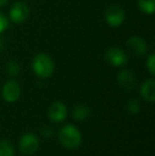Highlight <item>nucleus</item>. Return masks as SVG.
Returning <instances> with one entry per match:
<instances>
[{
    "label": "nucleus",
    "mask_w": 155,
    "mask_h": 156,
    "mask_svg": "<svg viewBox=\"0 0 155 156\" xmlns=\"http://www.w3.org/2000/svg\"><path fill=\"white\" fill-rule=\"evenodd\" d=\"M58 137L60 144L68 150H75L82 144V134L80 129L72 124H66L61 127Z\"/></svg>",
    "instance_id": "f257e3e1"
},
{
    "label": "nucleus",
    "mask_w": 155,
    "mask_h": 156,
    "mask_svg": "<svg viewBox=\"0 0 155 156\" xmlns=\"http://www.w3.org/2000/svg\"><path fill=\"white\" fill-rule=\"evenodd\" d=\"M32 69L36 76L41 79H48L54 72V62L50 55L46 53H39L34 56Z\"/></svg>",
    "instance_id": "f03ea898"
},
{
    "label": "nucleus",
    "mask_w": 155,
    "mask_h": 156,
    "mask_svg": "<svg viewBox=\"0 0 155 156\" xmlns=\"http://www.w3.org/2000/svg\"><path fill=\"white\" fill-rule=\"evenodd\" d=\"M104 17H105V20L108 26L113 28H118L123 23L124 19H125V13L120 5L112 4L106 9Z\"/></svg>",
    "instance_id": "7ed1b4c3"
},
{
    "label": "nucleus",
    "mask_w": 155,
    "mask_h": 156,
    "mask_svg": "<svg viewBox=\"0 0 155 156\" xmlns=\"http://www.w3.org/2000/svg\"><path fill=\"white\" fill-rule=\"evenodd\" d=\"M30 9L23 1H16L12 4L9 12V20L14 23H21L29 17Z\"/></svg>",
    "instance_id": "20e7f679"
},
{
    "label": "nucleus",
    "mask_w": 155,
    "mask_h": 156,
    "mask_svg": "<svg viewBox=\"0 0 155 156\" xmlns=\"http://www.w3.org/2000/svg\"><path fill=\"white\" fill-rule=\"evenodd\" d=\"M104 58L110 65L114 67H123L128 63V54L119 47H111L106 50Z\"/></svg>",
    "instance_id": "39448f33"
},
{
    "label": "nucleus",
    "mask_w": 155,
    "mask_h": 156,
    "mask_svg": "<svg viewBox=\"0 0 155 156\" xmlns=\"http://www.w3.org/2000/svg\"><path fill=\"white\" fill-rule=\"evenodd\" d=\"M19 150L25 155H32L36 153L39 148V140L34 134L26 133L19 140Z\"/></svg>",
    "instance_id": "423d86ee"
},
{
    "label": "nucleus",
    "mask_w": 155,
    "mask_h": 156,
    "mask_svg": "<svg viewBox=\"0 0 155 156\" xmlns=\"http://www.w3.org/2000/svg\"><path fill=\"white\" fill-rule=\"evenodd\" d=\"M1 94L5 102L14 103L20 98L21 87L18 84V82H16L15 80H9L2 87Z\"/></svg>",
    "instance_id": "0eeeda50"
},
{
    "label": "nucleus",
    "mask_w": 155,
    "mask_h": 156,
    "mask_svg": "<svg viewBox=\"0 0 155 156\" xmlns=\"http://www.w3.org/2000/svg\"><path fill=\"white\" fill-rule=\"evenodd\" d=\"M117 82L120 88H122L125 91H131L137 85L136 74L131 69H123L118 73Z\"/></svg>",
    "instance_id": "6e6552de"
},
{
    "label": "nucleus",
    "mask_w": 155,
    "mask_h": 156,
    "mask_svg": "<svg viewBox=\"0 0 155 156\" xmlns=\"http://www.w3.org/2000/svg\"><path fill=\"white\" fill-rule=\"evenodd\" d=\"M68 115V109L67 106L63 102L56 101L53 102L50 105L49 109H48V116L49 119L53 123H61L67 118Z\"/></svg>",
    "instance_id": "1a4fd4ad"
},
{
    "label": "nucleus",
    "mask_w": 155,
    "mask_h": 156,
    "mask_svg": "<svg viewBox=\"0 0 155 156\" xmlns=\"http://www.w3.org/2000/svg\"><path fill=\"white\" fill-rule=\"evenodd\" d=\"M126 47L134 55L143 56L148 50L146 41L140 36H132L126 41Z\"/></svg>",
    "instance_id": "9d476101"
},
{
    "label": "nucleus",
    "mask_w": 155,
    "mask_h": 156,
    "mask_svg": "<svg viewBox=\"0 0 155 156\" xmlns=\"http://www.w3.org/2000/svg\"><path fill=\"white\" fill-rule=\"evenodd\" d=\"M140 96L145 101L154 103L155 101V80L150 78L146 80L140 86Z\"/></svg>",
    "instance_id": "9b49d317"
},
{
    "label": "nucleus",
    "mask_w": 155,
    "mask_h": 156,
    "mask_svg": "<svg viewBox=\"0 0 155 156\" xmlns=\"http://www.w3.org/2000/svg\"><path fill=\"white\" fill-rule=\"evenodd\" d=\"M72 117L78 121H83L90 116V108L85 104H77L72 108Z\"/></svg>",
    "instance_id": "f8f14e48"
},
{
    "label": "nucleus",
    "mask_w": 155,
    "mask_h": 156,
    "mask_svg": "<svg viewBox=\"0 0 155 156\" xmlns=\"http://www.w3.org/2000/svg\"><path fill=\"white\" fill-rule=\"evenodd\" d=\"M137 5L143 13L151 15L155 11V0H138Z\"/></svg>",
    "instance_id": "ddd939ff"
},
{
    "label": "nucleus",
    "mask_w": 155,
    "mask_h": 156,
    "mask_svg": "<svg viewBox=\"0 0 155 156\" xmlns=\"http://www.w3.org/2000/svg\"><path fill=\"white\" fill-rule=\"evenodd\" d=\"M0 156H15L14 146L10 140H0Z\"/></svg>",
    "instance_id": "4468645a"
},
{
    "label": "nucleus",
    "mask_w": 155,
    "mask_h": 156,
    "mask_svg": "<svg viewBox=\"0 0 155 156\" xmlns=\"http://www.w3.org/2000/svg\"><path fill=\"white\" fill-rule=\"evenodd\" d=\"M126 109H128L129 113L132 114V115L138 114L141 109V105L138 99H136V98L130 99V100L126 102Z\"/></svg>",
    "instance_id": "2eb2a0df"
},
{
    "label": "nucleus",
    "mask_w": 155,
    "mask_h": 156,
    "mask_svg": "<svg viewBox=\"0 0 155 156\" xmlns=\"http://www.w3.org/2000/svg\"><path fill=\"white\" fill-rule=\"evenodd\" d=\"M5 70L9 76H16L20 72V66H19V64L16 61H10V62H8V64H6Z\"/></svg>",
    "instance_id": "dca6fc26"
},
{
    "label": "nucleus",
    "mask_w": 155,
    "mask_h": 156,
    "mask_svg": "<svg viewBox=\"0 0 155 156\" xmlns=\"http://www.w3.org/2000/svg\"><path fill=\"white\" fill-rule=\"evenodd\" d=\"M146 66H147L150 74L153 76L155 74V54L154 53H151L148 56L147 62H146Z\"/></svg>",
    "instance_id": "f3484780"
},
{
    "label": "nucleus",
    "mask_w": 155,
    "mask_h": 156,
    "mask_svg": "<svg viewBox=\"0 0 155 156\" xmlns=\"http://www.w3.org/2000/svg\"><path fill=\"white\" fill-rule=\"evenodd\" d=\"M9 28V18L0 11V34Z\"/></svg>",
    "instance_id": "a211bd4d"
},
{
    "label": "nucleus",
    "mask_w": 155,
    "mask_h": 156,
    "mask_svg": "<svg viewBox=\"0 0 155 156\" xmlns=\"http://www.w3.org/2000/svg\"><path fill=\"white\" fill-rule=\"evenodd\" d=\"M8 1H9V0H0V8L5 5V4L8 3Z\"/></svg>",
    "instance_id": "6ab92c4d"
},
{
    "label": "nucleus",
    "mask_w": 155,
    "mask_h": 156,
    "mask_svg": "<svg viewBox=\"0 0 155 156\" xmlns=\"http://www.w3.org/2000/svg\"><path fill=\"white\" fill-rule=\"evenodd\" d=\"M2 49V41H1V38H0V50Z\"/></svg>",
    "instance_id": "aec40b11"
}]
</instances>
